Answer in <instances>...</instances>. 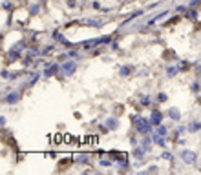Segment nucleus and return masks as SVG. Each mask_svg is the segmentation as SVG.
Returning <instances> with one entry per match:
<instances>
[{
  "label": "nucleus",
  "mask_w": 201,
  "mask_h": 175,
  "mask_svg": "<svg viewBox=\"0 0 201 175\" xmlns=\"http://www.w3.org/2000/svg\"><path fill=\"white\" fill-rule=\"evenodd\" d=\"M130 122L134 124V128H135V131L137 133H141V135H150V133H154V124H152V121L150 119H146V117H141V115H130Z\"/></svg>",
  "instance_id": "f257e3e1"
},
{
  "label": "nucleus",
  "mask_w": 201,
  "mask_h": 175,
  "mask_svg": "<svg viewBox=\"0 0 201 175\" xmlns=\"http://www.w3.org/2000/svg\"><path fill=\"white\" fill-rule=\"evenodd\" d=\"M112 42H113V37L112 35H104V37H97V38H88L84 42H81V46L86 51H90V49H93L97 46H106V44H112Z\"/></svg>",
  "instance_id": "f03ea898"
},
{
  "label": "nucleus",
  "mask_w": 201,
  "mask_h": 175,
  "mask_svg": "<svg viewBox=\"0 0 201 175\" xmlns=\"http://www.w3.org/2000/svg\"><path fill=\"white\" fill-rule=\"evenodd\" d=\"M51 37H53V40H55V42H59L60 46H64V47H68V49H71V47H75V46H77V44H71V42H70V40H68V38H66V37H64L59 29H55V31L51 33Z\"/></svg>",
  "instance_id": "7ed1b4c3"
},
{
  "label": "nucleus",
  "mask_w": 201,
  "mask_h": 175,
  "mask_svg": "<svg viewBox=\"0 0 201 175\" xmlns=\"http://www.w3.org/2000/svg\"><path fill=\"white\" fill-rule=\"evenodd\" d=\"M179 157H181V161L185 164H196V161H198V153L192 152V150H181Z\"/></svg>",
  "instance_id": "20e7f679"
},
{
  "label": "nucleus",
  "mask_w": 201,
  "mask_h": 175,
  "mask_svg": "<svg viewBox=\"0 0 201 175\" xmlns=\"http://www.w3.org/2000/svg\"><path fill=\"white\" fill-rule=\"evenodd\" d=\"M20 97H22V89H11L5 97H4V104H9V106H13V104H16L18 100H20Z\"/></svg>",
  "instance_id": "39448f33"
},
{
  "label": "nucleus",
  "mask_w": 201,
  "mask_h": 175,
  "mask_svg": "<svg viewBox=\"0 0 201 175\" xmlns=\"http://www.w3.org/2000/svg\"><path fill=\"white\" fill-rule=\"evenodd\" d=\"M60 71H62L66 77H71V75L77 71V64H75L73 60H66V62L60 64Z\"/></svg>",
  "instance_id": "423d86ee"
},
{
  "label": "nucleus",
  "mask_w": 201,
  "mask_h": 175,
  "mask_svg": "<svg viewBox=\"0 0 201 175\" xmlns=\"http://www.w3.org/2000/svg\"><path fill=\"white\" fill-rule=\"evenodd\" d=\"M60 71V66H59V62H51L49 66H46L44 69H42V75H44V79H48V77H53V75H57Z\"/></svg>",
  "instance_id": "0eeeda50"
},
{
  "label": "nucleus",
  "mask_w": 201,
  "mask_h": 175,
  "mask_svg": "<svg viewBox=\"0 0 201 175\" xmlns=\"http://www.w3.org/2000/svg\"><path fill=\"white\" fill-rule=\"evenodd\" d=\"M152 142H154L152 133H150V135H143V139L139 141V146H141L146 153H150V152H152Z\"/></svg>",
  "instance_id": "6e6552de"
},
{
  "label": "nucleus",
  "mask_w": 201,
  "mask_h": 175,
  "mask_svg": "<svg viewBox=\"0 0 201 175\" xmlns=\"http://www.w3.org/2000/svg\"><path fill=\"white\" fill-rule=\"evenodd\" d=\"M163 119H165V115H163V111H161V110H154V111H152V115H150V121H152V124H154V126L163 124Z\"/></svg>",
  "instance_id": "1a4fd4ad"
},
{
  "label": "nucleus",
  "mask_w": 201,
  "mask_h": 175,
  "mask_svg": "<svg viewBox=\"0 0 201 175\" xmlns=\"http://www.w3.org/2000/svg\"><path fill=\"white\" fill-rule=\"evenodd\" d=\"M167 115H168V119H172L174 122H179V121H181V110H179V108H168V110H167Z\"/></svg>",
  "instance_id": "9d476101"
},
{
  "label": "nucleus",
  "mask_w": 201,
  "mask_h": 175,
  "mask_svg": "<svg viewBox=\"0 0 201 175\" xmlns=\"http://www.w3.org/2000/svg\"><path fill=\"white\" fill-rule=\"evenodd\" d=\"M134 69H135V68H134L132 64H123V66L119 68V75H121V77H130V75L134 73Z\"/></svg>",
  "instance_id": "9b49d317"
},
{
  "label": "nucleus",
  "mask_w": 201,
  "mask_h": 175,
  "mask_svg": "<svg viewBox=\"0 0 201 175\" xmlns=\"http://www.w3.org/2000/svg\"><path fill=\"white\" fill-rule=\"evenodd\" d=\"M152 139H154V142H156L157 146H161L163 150L167 148V137H163V135H159L157 131H154V133H152Z\"/></svg>",
  "instance_id": "f8f14e48"
},
{
  "label": "nucleus",
  "mask_w": 201,
  "mask_h": 175,
  "mask_svg": "<svg viewBox=\"0 0 201 175\" xmlns=\"http://www.w3.org/2000/svg\"><path fill=\"white\" fill-rule=\"evenodd\" d=\"M104 124H106V126L113 131V130H117V128H119V119H117V117H106Z\"/></svg>",
  "instance_id": "ddd939ff"
},
{
  "label": "nucleus",
  "mask_w": 201,
  "mask_h": 175,
  "mask_svg": "<svg viewBox=\"0 0 201 175\" xmlns=\"http://www.w3.org/2000/svg\"><path fill=\"white\" fill-rule=\"evenodd\" d=\"M16 60H20V51L11 47V51L7 53V62L11 64V62H16Z\"/></svg>",
  "instance_id": "4468645a"
},
{
  "label": "nucleus",
  "mask_w": 201,
  "mask_h": 175,
  "mask_svg": "<svg viewBox=\"0 0 201 175\" xmlns=\"http://www.w3.org/2000/svg\"><path fill=\"white\" fill-rule=\"evenodd\" d=\"M132 155H134V157H135V159H137V161H143V159H145V157H146V152H145V150H143V148H141V146H139V148H137V146H135V148H134V150H132Z\"/></svg>",
  "instance_id": "2eb2a0df"
},
{
  "label": "nucleus",
  "mask_w": 201,
  "mask_h": 175,
  "mask_svg": "<svg viewBox=\"0 0 201 175\" xmlns=\"http://www.w3.org/2000/svg\"><path fill=\"white\" fill-rule=\"evenodd\" d=\"M167 15H168V9H165V11H161V13H157L156 16H152V18L148 20V24H146V26H154V24H156L157 20H161V18H165Z\"/></svg>",
  "instance_id": "dca6fc26"
},
{
  "label": "nucleus",
  "mask_w": 201,
  "mask_h": 175,
  "mask_svg": "<svg viewBox=\"0 0 201 175\" xmlns=\"http://www.w3.org/2000/svg\"><path fill=\"white\" fill-rule=\"evenodd\" d=\"M187 128H188V131H190V133H198V131L201 130V122H199V121H190Z\"/></svg>",
  "instance_id": "f3484780"
},
{
  "label": "nucleus",
  "mask_w": 201,
  "mask_h": 175,
  "mask_svg": "<svg viewBox=\"0 0 201 175\" xmlns=\"http://www.w3.org/2000/svg\"><path fill=\"white\" fill-rule=\"evenodd\" d=\"M139 104H141L143 108L152 106V97H150V95H141V97H139Z\"/></svg>",
  "instance_id": "a211bd4d"
},
{
  "label": "nucleus",
  "mask_w": 201,
  "mask_h": 175,
  "mask_svg": "<svg viewBox=\"0 0 201 175\" xmlns=\"http://www.w3.org/2000/svg\"><path fill=\"white\" fill-rule=\"evenodd\" d=\"M73 161L79 163V164H86V163H90V155L88 153H81V155H75Z\"/></svg>",
  "instance_id": "6ab92c4d"
},
{
  "label": "nucleus",
  "mask_w": 201,
  "mask_h": 175,
  "mask_svg": "<svg viewBox=\"0 0 201 175\" xmlns=\"http://www.w3.org/2000/svg\"><path fill=\"white\" fill-rule=\"evenodd\" d=\"M174 131H176V133H174V141H179V137H181L183 133H187V131H188V128H187V126H178Z\"/></svg>",
  "instance_id": "aec40b11"
},
{
  "label": "nucleus",
  "mask_w": 201,
  "mask_h": 175,
  "mask_svg": "<svg viewBox=\"0 0 201 175\" xmlns=\"http://www.w3.org/2000/svg\"><path fill=\"white\" fill-rule=\"evenodd\" d=\"M185 16H187L188 20H192V22H194V20H198V11H196V7H188Z\"/></svg>",
  "instance_id": "412c9836"
},
{
  "label": "nucleus",
  "mask_w": 201,
  "mask_h": 175,
  "mask_svg": "<svg viewBox=\"0 0 201 175\" xmlns=\"http://www.w3.org/2000/svg\"><path fill=\"white\" fill-rule=\"evenodd\" d=\"M178 73H179V68H178V66H168V68H167V77H168V79H174Z\"/></svg>",
  "instance_id": "4be33fe9"
},
{
  "label": "nucleus",
  "mask_w": 201,
  "mask_h": 175,
  "mask_svg": "<svg viewBox=\"0 0 201 175\" xmlns=\"http://www.w3.org/2000/svg\"><path fill=\"white\" fill-rule=\"evenodd\" d=\"M190 66H192V64H190L188 60H178V68H179V73H181V71H187V69H190Z\"/></svg>",
  "instance_id": "5701e85b"
},
{
  "label": "nucleus",
  "mask_w": 201,
  "mask_h": 175,
  "mask_svg": "<svg viewBox=\"0 0 201 175\" xmlns=\"http://www.w3.org/2000/svg\"><path fill=\"white\" fill-rule=\"evenodd\" d=\"M128 168H130V161H128V159L117 163V170H119V172H124V170H128Z\"/></svg>",
  "instance_id": "b1692460"
},
{
  "label": "nucleus",
  "mask_w": 201,
  "mask_h": 175,
  "mask_svg": "<svg viewBox=\"0 0 201 175\" xmlns=\"http://www.w3.org/2000/svg\"><path fill=\"white\" fill-rule=\"evenodd\" d=\"M154 131H157L159 135H163V137H167L168 135V128L165 126V124H159V126H156V130Z\"/></svg>",
  "instance_id": "393cba45"
},
{
  "label": "nucleus",
  "mask_w": 201,
  "mask_h": 175,
  "mask_svg": "<svg viewBox=\"0 0 201 175\" xmlns=\"http://www.w3.org/2000/svg\"><path fill=\"white\" fill-rule=\"evenodd\" d=\"M190 91H192V93H196V95L199 93V91H201V84H199V80H194V82L190 84Z\"/></svg>",
  "instance_id": "a878e982"
},
{
  "label": "nucleus",
  "mask_w": 201,
  "mask_h": 175,
  "mask_svg": "<svg viewBox=\"0 0 201 175\" xmlns=\"http://www.w3.org/2000/svg\"><path fill=\"white\" fill-rule=\"evenodd\" d=\"M38 13H40V5H38V4H31V5H29V15L35 16V15H38Z\"/></svg>",
  "instance_id": "bb28decb"
},
{
  "label": "nucleus",
  "mask_w": 201,
  "mask_h": 175,
  "mask_svg": "<svg viewBox=\"0 0 201 175\" xmlns=\"http://www.w3.org/2000/svg\"><path fill=\"white\" fill-rule=\"evenodd\" d=\"M141 15H143V11H134V13H132V15H130V16H128L126 20H123V24H128V22H132V20H135L137 16H141Z\"/></svg>",
  "instance_id": "cd10ccee"
},
{
  "label": "nucleus",
  "mask_w": 201,
  "mask_h": 175,
  "mask_svg": "<svg viewBox=\"0 0 201 175\" xmlns=\"http://www.w3.org/2000/svg\"><path fill=\"white\" fill-rule=\"evenodd\" d=\"M84 24H86V26H93V27L102 26V22H101V20H95V18H88V20H84Z\"/></svg>",
  "instance_id": "c85d7f7f"
},
{
  "label": "nucleus",
  "mask_w": 201,
  "mask_h": 175,
  "mask_svg": "<svg viewBox=\"0 0 201 175\" xmlns=\"http://www.w3.org/2000/svg\"><path fill=\"white\" fill-rule=\"evenodd\" d=\"M99 164H101V166H104V168H112V166H113L115 163H113L112 159H102V157H101V161H99Z\"/></svg>",
  "instance_id": "c756f323"
},
{
  "label": "nucleus",
  "mask_w": 201,
  "mask_h": 175,
  "mask_svg": "<svg viewBox=\"0 0 201 175\" xmlns=\"http://www.w3.org/2000/svg\"><path fill=\"white\" fill-rule=\"evenodd\" d=\"M53 47H55L53 44H49V46H46L44 49H40V55H44V57H46V55H49V53L53 51Z\"/></svg>",
  "instance_id": "7c9ffc66"
},
{
  "label": "nucleus",
  "mask_w": 201,
  "mask_h": 175,
  "mask_svg": "<svg viewBox=\"0 0 201 175\" xmlns=\"http://www.w3.org/2000/svg\"><path fill=\"white\" fill-rule=\"evenodd\" d=\"M68 55H70V58H81V55H79V51H77L75 47L68 49Z\"/></svg>",
  "instance_id": "2f4dec72"
},
{
  "label": "nucleus",
  "mask_w": 201,
  "mask_h": 175,
  "mask_svg": "<svg viewBox=\"0 0 201 175\" xmlns=\"http://www.w3.org/2000/svg\"><path fill=\"white\" fill-rule=\"evenodd\" d=\"M68 58H70V55H68V53H60V55L57 57V62H59V64H62V62H66Z\"/></svg>",
  "instance_id": "473e14b6"
},
{
  "label": "nucleus",
  "mask_w": 201,
  "mask_h": 175,
  "mask_svg": "<svg viewBox=\"0 0 201 175\" xmlns=\"http://www.w3.org/2000/svg\"><path fill=\"white\" fill-rule=\"evenodd\" d=\"M156 99H157V102H167V100H168V95H167V93H157Z\"/></svg>",
  "instance_id": "72a5a7b5"
},
{
  "label": "nucleus",
  "mask_w": 201,
  "mask_h": 175,
  "mask_svg": "<svg viewBox=\"0 0 201 175\" xmlns=\"http://www.w3.org/2000/svg\"><path fill=\"white\" fill-rule=\"evenodd\" d=\"M99 131H101L102 135H106V133H108V131H112V130H110L106 124H99Z\"/></svg>",
  "instance_id": "f704fd0d"
},
{
  "label": "nucleus",
  "mask_w": 201,
  "mask_h": 175,
  "mask_svg": "<svg viewBox=\"0 0 201 175\" xmlns=\"http://www.w3.org/2000/svg\"><path fill=\"white\" fill-rule=\"evenodd\" d=\"M161 159H165V161H172L174 155H172L170 152H163V153H161Z\"/></svg>",
  "instance_id": "c9c22d12"
},
{
  "label": "nucleus",
  "mask_w": 201,
  "mask_h": 175,
  "mask_svg": "<svg viewBox=\"0 0 201 175\" xmlns=\"http://www.w3.org/2000/svg\"><path fill=\"white\" fill-rule=\"evenodd\" d=\"M2 7H4L5 11H9V9H13V2H9V0H5V2L2 4Z\"/></svg>",
  "instance_id": "e433bc0d"
},
{
  "label": "nucleus",
  "mask_w": 201,
  "mask_h": 175,
  "mask_svg": "<svg viewBox=\"0 0 201 175\" xmlns=\"http://www.w3.org/2000/svg\"><path fill=\"white\" fill-rule=\"evenodd\" d=\"M66 5L68 7H75L77 5V0H66Z\"/></svg>",
  "instance_id": "4c0bfd02"
},
{
  "label": "nucleus",
  "mask_w": 201,
  "mask_h": 175,
  "mask_svg": "<svg viewBox=\"0 0 201 175\" xmlns=\"http://www.w3.org/2000/svg\"><path fill=\"white\" fill-rule=\"evenodd\" d=\"M201 4V0H192V2H190V5H188V7H198V5H199Z\"/></svg>",
  "instance_id": "58836bf2"
},
{
  "label": "nucleus",
  "mask_w": 201,
  "mask_h": 175,
  "mask_svg": "<svg viewBox=\"0 0 201 175\" xmlns=\"http://www.w3.org/2000/svg\"><path fill=\"white\" fill-rule=\"evenodd\" d=\"M2 79H4V80H7V79H9V71H7V69H4V71H2Z\"/></svg>",
  "instance_id": "ea45409f"
},
{
  "label": "nucleus",
  "mask_w": 201,
  "mask_h": 175,
  "mask_svg": "<svg viewBox=\"0 0 201 175\" xmlns=\"http://www.w3.org/2000/svg\"><path fill=\"white\" fill-rule=\"evenodd\" d=\"M187 9H188V7H185V5H178V7H176V11H178V13H181V11H187Z\"/></svg>",
  "instance_id": "a19ab883"
},
{
  "label": "nucleus",
  "mask_w": 201,
  "mask_h": 175,
  "mask_svg": "<svg viewBox=\"0 0 201 175\" xmlns=\"http://www.w3.org/2000/svg\"><path fill=\"white\" fill-rule=\"evenodd\" d=\"M92 5H93V7H95V9H101V4H99V2H93V4H92Z\"/></svg>",
  "instance_id": "79ce46f5"
}]
</instances>
